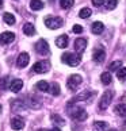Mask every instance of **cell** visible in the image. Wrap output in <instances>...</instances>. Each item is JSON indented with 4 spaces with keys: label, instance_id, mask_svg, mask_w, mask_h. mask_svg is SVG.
Listing matches in <instances>:
<instances>
[{
    "label": "cell",
    "instance_id": "cell-2",
    "mask_svg": "<svg viewBox=\"0 0 126 131\" xmlns=\"http://www.w3.org/2000/svg\"><path fill=\"white\" fill-rule=\"evenodd\" d=\"M45 25L50 30H57L62 26V19L59 16H47L45 19Z\"/></svg>",
    "mask_w": 126,
    "mask_h": 131
},
{
    "label": "cell",
    "instance_id": "cell-35",
    "mask_svg": "<svg viewBox=\"0 0 126 131\" xmlns=\"http://www.w3.org/2000/svg\"><path fill=\"white\" fill-rule=\"evenodd\" d=\"M103 3H104V0H92V4L95 7H100Z\"/></svg>",
    "mask_w": 126,
    "mask_h": 131
},
{
    "label": "cell",
    "instance_id": "cell-13",
    "mask_svg": "<svg viewBox=\"0 0 126 131\" xmlns=\"http://www.w3.org/2000/svg\"><path fill=\"white\" fill-rule=\"evenodd\" d=\"M14 39H15V34L11 32V31H6L3 34H0V42L7 45V43H11Z\"/></svg>",
    "mask_w": 126,
    "mask_h": 131
},
{
    "label": "cell",
    "instance_id": "cell-6",
    "mask_svg": "<svg viewBox=\"0 0 126 131\" xmlns=\"http://www.w3.org/2000/svg\"><path fill=\"white\" fill-rule=\"evenodd\" d=\"M35 51L41 56H47L49 54V45L45 39H40L37 43H35Z\"/></svg>",
    "mask_w": 126,
    "mask_h": 131
},
{
    "label": "cell",
    "instance_id": "cell-23",
    "mask_svg": "<svg viewBox=\"0 0 126 131\" xmlns=\"http://www.w3.org/2000/svg\"><path fill=\"white\" fill-rule=\"evenodd\" d=\"M100 80H102V82H103L104 85H109V84H111V81H113V79H111V74L109 73V72H104V73H102Z\"/></svg>",
    "mask_w": 126,
    "mask_h": 131
},
{
    "label": "cell",
    "instance_id": "cell-34",
    "mask_svg": "<svg viewBox=\"0 0 126 131\" xmlns=\"http://www.w3.org/2000/svg\"><path fill=\"white\" fill-rule=\"evenodd\" d=\"M72 30H73V32H75V34H80V32H83V27H81L80 25H75Z\"/></svg>",
    "mask_w": 126,
    "mask_h": 131
},
{
    "label": "cell",
    "instance_id": "cell-31",
    "mask_svg": "<svg viewBox=\"0 0 126 131\" xmlns=\"http://www.w3.org/2000/svg\"><path fill=\"white\" fill-rule=\"evenodd\" d=\"M94 127L96 130H106V128H107V123H106V122H95Z\"/></svg>",
    "mask_w": 126,
    "mask_h": 131
},
{
    "label": "cell",
    "instance_id": "cell-3",
    "mask_svg": "<svg viewBox=\"0 0 126 131\" xmlns=\"http://www.w3.org/2000/svg\"><path fill=\"white\" fill-rule=\"evenodd\" d=\"M113 97H114V93L111 91H106L103 96H102V99L99 101V108L100 110H106L107 107L111 104V101H113Z\"/></svg>",
    "mask_w": 126,
    "mask_h": 131
},
{
    "label": "cell",
    "instance_id": "cell-7",
    "mask_svg": "<svg viewBox=\"0 0 126 131\" xmlns=\"http://www.w3.org/2000/svg\"><path fill=\"white\" fill-rule=\"evenodd\" d=\"M50 69V64L49 61H40V62H35L33 66V70L35 73H46L47 70Z\"/></svg>",
    "mask_w": 126,
    "mask_h": 131
},
{
    "label": "cell",
    "instance_id": "cell-11",
    "mask_svg": "<svg viewBox=\"0 0 126 131\" xmlns=\"http://www.w3.org/2000/svg\"><path fill=\"white\" fill-rule=\"evenodd\" d=\"M87 47V41L84 39V38H77V39L75 41V50L77 54H81Z\"/></svg>",
    "mask_w": 126,
    "mask_h": 131
},
{
    "label": "cell",
    "instance_id": "cell-25",
    "mask_svg": "<svg viewBox=\"0 0 126 131\" xmlns=\"http://www.w3.org/2000/svg\"><path fill=\"white\" fill-rule=\"evenodd\" d=\"M35 86H37V89H40L41 92H47L49 91V84H47L46 81H38Z\"/></svg>",
    "mask_w": 126,
    "mask_h": 131
},
{
    "label": "cell",
    "instance_id": "cell-19",
    "mask_svg": "<svg viewBox=\"0 0 126 131\" xmlns=\"http://www.w3.org/2000/svg\"><path fill=\"white\" fill-rule=\"evenodd\" d=\"M23 32H25L26 35L31 37L35 34V27H34L33 23H25V26H23Z\"/></svg>",
    "mask_w": 126,
    "mask_h": 131
},
{
    "label": "cell",
    "instance_id": "cell-33",
    "mask_svg": "<svg viewBox=\"0 0 126 131\" xmlns=\"http://www.w3.org/2000/svg\"><path fill=\"white\" fill-rule=\"evenodd\" d=\"M7 77H3V79H0V88L2 89H6L7 88Z\"/></svg>",
    "mask_w": 126,
    "mask_h": 131
},
{
    "label": "cell",
    "instance_id": "cell-5",
    "mask_svg": "<svg viewBox=\"0 0 126 131\" xmlns=\"http://www.w3.org/2000/svg\"><path fill=\"white\" fill-rule=\"evenodd\" d=\"M69 115L72 116L73 119L79 120V122H83V120L87 119V112L83 110V108H79V107H75V108H72V111H69Z\"/></svg>",
    "mask_w": 126,
    "mask_h": 131
},
{
    "label": "cell",
    "instance_id": "cell-12",
    "mask_svg": "<svg viewBox=\"0 0 126 131\" xmlns=\"http://www.w3.org/2000/svg\"><path fill=\"white\" fill-rule=\"evenodd\" d=\"M28 61H30V56L27 53H21L18 56V60H16V65L19 68H25L28 65Z\"/></svg>",
    "mask_w": 126,
    "mask_h": 131
},
{
    "label": "cell",
    "instance_id": "cell-8",
    "mask_svg": "<svg viewBox=\"0 0 126 131\" xmlns=\"http://www.w3.org/2000/svg\"><path fill=\"white\" fill-rule=\"evenodd\" d=\"M94 96V92H88V91H85V92H83V93H80L79 96H76L75 99H72L69 103H68V105H73L75 103H77V101H84V100H87V99H90V97H92Z\"/></svg>",
    "mask_w": 126,
    "mask_h": 131
},
{
    "label": "cell",
    "instance_id": "cell-14",
    "mask_svg": "<svg viewBox=\"0 0 126 131\" xmlns=\"http://www.w3.org/2000/svg\"><path fill=\"white\" fill-rule=\"evenodd\" d=\"M22 88H23V81L19 80V79L14 80V81L11 82V85H9V89H11L14 93H18V92L21 91Z\"/></svg>",
    "mask_w": 126,
    "mask_h": 131
},
{
    "label": "cell",
    "instance_id": "cell-1",
    "mask_svg": "<svg viewBox=\"0 0 126 131\" xmlns=\"http://www.w3.org/2000/svg\"><path fill=\"white\" fill-rule=\"evenodd\" d=\"M61 60L64 64L69 65V66H77L81 61V57H80V54H77V53H64L61 57Z\"/></svg>",
    "mask_w": 126,
    "mask_h": 131
},
{
    "label": "cell",
    "instance_id": "cell-9",
    "mask_svg": "<svg viewBox=\"0 0 126 131\" xmlns=\"http://www.w3.org/2000/svg\"><path fill=\"white\" fill-rule=\"evenodd\" d=\"M92 58H94V61H96V62L104 61V58H106V51H104L103 47H96V49L94 50V53H92Z\"/></svg>",
    "mask_w": 126,
    "mask_h": 131
},
{
    "label": "cell",
    "instance_id": "cell-22",
    "mask_svg": "<svg viewBox=\"0 0 126 131\" xmlns=\"http://www.w3.org/2000/svg\"><path fill=\"white\" fill-rule=\"evenodd\" d=\"M47 92H50L53 96H59L60 95V85L57 82H53L52 85H49V91Z\"/></svg>",
    "mask_w": 126,
    "mask_h": 131
},
{
    "label": "cell",
    "instance_id": "cell-37",
    "mask_svg": "<svg viewBox=\"0 0 126 131\" xmlns=\"http://www.w3.org/2000/svg\"><path fill=\"white\" fill-rule=\"evenodd\" d=\"M107 131H118V130H115V128H110V130H107Z\"/></svg>",
    "mask_w": 126,
    "mask_h": 131
},
{
    "label": "cell",
    "instance_id": "cell-27",
    "mask_svg": "<svg viewBox=\"0 0 126 131\" xmlns=\"http://www.w3.org/2000/svg\"><path fill=\"white\" fill-rule=\"evenodd\" d=\"M73 3H75V0H60V6L64 9L71 8L72 6H73Z\"/></svg>",
    "mask_w": 126,
    "mask_h": 131
},
{
    "label": "cell",
    "instance_id": "cell-29",
    "mask_svg": "<svg viewBox=\"0 0 126 131\" xmlns=\"http://www.w3.org/2000/svg\"><path fill=\"white\" fill-rule=\"evenodd\" d=\"M52 120H53V122H54L56 124H61V126L65 123V122H64V119H62L60 115H56V114H54V115H52Z\"/></svg>",
    "mask_w": 126,
    "mask_h": 131
},
{
    "label": "cell",
    "instance_id": "cell-28",
    "mask_svg": "<svg viewBox=\"0 0 126 131\" xmlns=\"http://www.w3.org/2000/svg\"><path fill=\"white\" fill-rule=\"evenodd\" d=\"M117 77H118L121 81H123L126 79V68H119L118 73H117Z\"/></svg>",
    "mask_w": 126,
    "mask_h": 131
},
{
    "label": "cell",
    "instance_id": "cell-24",
    "mask_svg": "<svg viewBox=\"0 0 126 131\" xmlns=\"http://www.w3.org/2000/svg\"><path fill=\"white\" fill-rule=\"evenodd\" d=\"M115 112H117L118 115H121V116H126V103L115 105Z\"/></svg>",
    "mask_w": 126,
    "mask_h": 131
},
{
    "label": "cell",
    "instance_id": "cell-10",
    "mask_svg": "<svg viewBox=\"0 0 126 131\" xmlns=\"http://www.w3.org/2000/svg\"><path fill=\"white\" fill-rule=\"evenodd\" d=\"M11 127L14 130H22L25 127V119L21 118V116H14L11 119Z\"/></svg>",
    "mask_w": 126,
    "mask_h": 131
},
{
    "label": "cell",
    "instance_id": "cell-21",
    "mask_svg": "<svg viewBox=\"0 0 126 131\" xmlns=\"http://www.w3.org/2000/svg\"><path fill=\"white\" fill-rule=\"evenodd\" d=\"M3 20L7 23V25L9 26H12V25H15V16L12 15V14H9V12H6L3 15Z\"/></svg>",
    "mask_w": 126,
    "mask_h": 131
},
{
    "label": "cell",
    "instance_id": "cell-17",
    "mask_svg": "<svg viewBox=\"0 0 126 131\" xmlns=\"http://www.w3.org/2000/svg\"><path fill=\"white\" fill-rule=\"evenodd\" d=\"M11 108H12L14 111H21V110H23V108H25V101L21 100V99H16V100L11 101Z\"/></svg>",
    "mask_w": 126,
    "mask_h": 131
},
{
    "label": "cell",
    "instance_id": "cell-38",
    "mask_svg": "<svg viewBox=\"0 0 126 131\" xmlns=\"http://www.w3.org/2000/svg\"><path fill=\"white\" fill-rule=\"evenodd\" d=\"M38 131H49V130H45V128H42V130H38Z\"/></svg>",
    "mask_w": 126,
    "mask_h": 131
},
{
    "label": "cell",
    "instance_id": "cell-30",
    "mask_svg": "<svg viewBox=\"0 0 126 131\" xmlns=\"http://www.w3.org/2000/svg\"><path fill=\"white\" fill-rule=\"evenodd\" d=\"M117 4H118V0H107L106 2V7H107V9H114L117 7Z\"/></svg>",
    "mask_w": 126,
    "mask_h": 131
},
{
    "label": "cell",
    "instance_id": "cell-16",
    "mask_svg": "<svg viewBox=\"0 0 126 131\" xmlns=\"http://www.w3.org/2000/svg\"><path fill=\"white\" fill-rule=\"evenodd\" d=\"M28 107H31V108H40L41 107V97L30 96V99H28Z\"/></svg>",
    "mask_w": 126,
    "mask_h": 131
},
{
    "label": "cell",
    "instance_id": "cell-18",
    "mask_svg": "<svg viewBox=\"0 0 126 131\" xmlns=\"http://www.w3.org/2000/svg\"><path fill=\"white\" fill-rule=\"evenodd\" d=\"M104 30V25L102 22H95L92 23V32L95 34V35H99V34H102Z\"/></svg>",
    "mask_w": 126,
    "mask_h": 131
},
{
    "label": "cell",
    "instance_id": "cell-39",
    "mask_svg": "<svg viewBox=\"0 0 126 131\" xmlns=\"http://www.w3.org/2000/svg\"><path fill=\"white\" fill-rule=\"evenodd\" d=\"M0 6H3V0H0Z\"/></svg>",
    "mask_w": 126,
    "mask_h": 131
},
{
    "label": "cell",
    "instance_id": "cell-32",
    "mask_svg": "<svg viewBox=\"0 0 126 131\" xmlns=\"http://www.w3.org/2000/svg\"><path fill=\"white\" fill-rule=\"evenodd\" d=\"M121 65H122V62H121V61H114V62H111V64H110L109 69L110 70H117V69H119Z\"/></svg>",
    "mask_w": 126,
    "mask_h": 131
},
{
    "label": "cell",
    "instance_id": "cell-15",
    "mask_svg": "<svg viewBox=\"0 0 126 131\" xmlns=\"http://www.w3.org/2000/svg\"><path fill=\"white\" fill-rule=\"evenodd\" d=\"M56 45L60 47V49H65L68 46V35H60L56 39Z\"/></svg>",
    "mask_w": 126,
    "mask_h": 131
},
{
    "label": "cell",
    "instance_id": "cell-26",
    "mask_svg": "<svg viewBox=\"0 0 126 131\" xmlns=\"http://www.w3.org/2000/svg\"><path fill=\"white\" fill-rule=\"evenodd\" d=\"M91 14H92V11H91L90 8H81L80 12H79V16L81 19H87V18L91 16Z\"/></svg>",
    "mask_w": 126,
    "mask_h": 131
},
{
    "label": "cell",
    "instance_id": "cell-4",
    "mask_svg": "<svg viewBox=\"0 0 126 131\" xmlns=\"http://www.w3.org/2000/svg\"><path fill=\"white\" fill-rule=\"evenodd\" d=\"M81 81H83V79H81L80 74H72L69 79H68V81H66V86L71 91H76L77 86L81 84Z\"/></svg>",
    "mask_w": 126,
    "mask_h": 131
},
{
    "label": "cell",
    "instance_id": "cell-20",
    "mask_svg": "<svg viewBox=\"0 0 126 131\" xmlns=\"http://www.w3.org/2000/svg\"><path fill=\"white\" fill-rule=\"evenodd\" d=\"M30 8L33 11H40V9L43 8V3L41 0H31L30 2Z\"/></svg>",
    "mask_w": 126,
    "mask_h": 131
},
{
    "label": "cell",
    "instance_id": "cell-36",
    "mask_svg": "<svg viewBox=\"0 0 126 131\" xmlns=\"http://www.w3.org/2000/svg\"><path fill=\"white\" fill-rule=\"evenodd\" d=\"M50 131H61V130H60V128H57V127H54V128L50 130Z\"/></svg>",
    "mask_w": 126,
    "mask_h": 131
}]
</instances>
